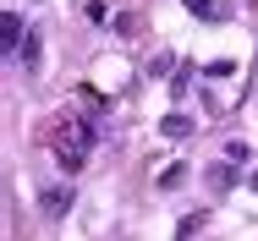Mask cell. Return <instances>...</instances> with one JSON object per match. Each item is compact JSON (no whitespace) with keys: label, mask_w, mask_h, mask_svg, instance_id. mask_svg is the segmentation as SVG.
Returning a JSON list of instances; mask_svg holds the SVG:
<instances>
[{"label":"cell","mask_w":258,"mask_h":241,"mask_svg":"<svg viewBox=\"0 0 258 241\" xmlns=\"http://www.w3.org/2000/svg\"><path fill=\"white\" fill-rule=\"evenodd\" d=\"M253 192H258V170H253Z\"/></svg>","instance_id":"7"},{"label":"cell","mask_w":258,"mask_h":241,"mask_svg":"<svg viewBox=\"0 0 258 241\" xmlns=\"http://www.w3.org/2000/svg\"><path fill=\"white\" fill-rule=\"evenodd\" d=\"M231 181H236L231 165H214V170H209V187H231Z\"/></svg>","instance_id":"5"},{"label":"cell","mask_w":258,"mask_h":241,"mask_svg":"<svg viewBox=\"0 0 258 241\" xmlns=\"http://www.w3.org/2000/svg\"><path fill=\"white\" fill-rule=\"evenodd\" d=\"M39 203H44V214H55V219H60V214L72 208V192H66V187H44V197H39Z\"/></svg>","instance_id":"3"},{"label":"cell","mask_w":258,"mask_h":241,"mask_svg":"<svg viewBox=\"0 0 258 241\" xmlns=\"http://www.w3.org/2000/svg\"><path fill=\"white\" fill-rule=\"evenodd\" d=\"M55 159L66 165V170H77L83 159H88V148H94V132H88V121H55Z\"/></svg>","instance_id":"1"},{"label":"cell","mask_w":258,"mask_h":241,"mask_svg":"<svg viewBox=\"0 0 258 241\" xmlns=\"http://www.w3.org/2000/svg\"><path fill=\"white\" fill-rule=\"evenodd\" d=\"M181 6H187L192 17H214V0H181Z\"/></svg>","instance_id":"6"},{"label":"cell","mask_w":258,"mask_h":241,"mask_svg":"<svg viewBox=\"0 0 258 241\" xmlns=\"http://www.w3.org/2000/svg\"><path fill=\"white\" fill-rule=\"evenodd\" d=\"M159 132H165V137H187V132H192V121H187V115H165V121H159Z\"/></svg>","instance_id":"4"},{"label":"cell","mask_w":258,"mask_h":241,"mask_svg":"<svg viewBox=\"0 0 258 241\" xmlns=\"http://www.w3.org/2000/svg\"><path fill=\"white\" fill-rule=\"evenodd\" d=\"M0 39H6V55H17V49H22V17H17V11H6V17H0Z\"/></svg>","instance_id":"2"}]
</instances>
